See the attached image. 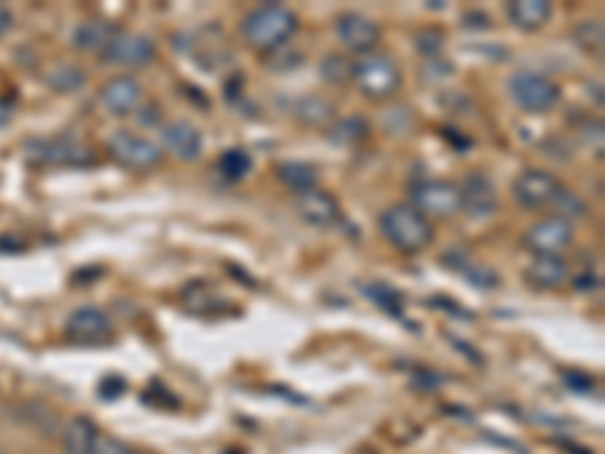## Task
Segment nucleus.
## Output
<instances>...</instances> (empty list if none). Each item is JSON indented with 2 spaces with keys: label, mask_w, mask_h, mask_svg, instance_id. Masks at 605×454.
Wrapping results in <instances>:
<instances>
[{
  "label": "nucleus",
  "mask_w": 605,
  "mask_h": 454,
  "mask_svg": "<svg viewBox=\"0 0 605 454\" xmlns=\"http://www.w3.org/2000/svg\"><path fill=\"white\" fill-rule=\"evenodd\" d=\"M379 230L385 240L391 242L394 249L415 255L424 252L433 242V222L421 215L412 203H394L379 215Z\"/></svg>",
  "instance_id": "obj_1"
},
{
  "label": "nucleus",
  "mask_w": 605,
  "mask_h": 454,
  "mask_svg": "<svg viewBox=\"0 0 605 454\" xmlns=\"http://www.w3.org/2000/svg\"><path fill=\"white\" fill-rule=\"evenodd\" d=\"M240 34L252 49L273 52L297 34V15L288 7L267 3V7H257L252 13H245V18L240 22Z\"/></svg>",
  "instance_id": "obj_2"
},
{
  "label": "nucleus",
  "mask_w": 605,
  "mask_h": 454,
  "mask_svg": "<svg viewBox=\"0 0 605 454\" xmlns=\"http://www.w3.org/2000/svg\"><path fill=\"white\" fill-rule=\"evenodd\" d=\"M352 79L354 86L361 88L366 98L373 100L391 98L396 88H400V71H396V64L388 55H379V52H366V55L354 58Z\"/></svg>",
  "instance_id": "obj_3"
},
{
  "label": "nucleus",
  "mask_w": 605,
  "mask_h": 454,
  "mask_svg": "<svg viewBox=\"0 0 605 454\" xmlns=\"http://www.w3.org/2000/svg\"><path fill=\"white\" fill-rule=\"evenodd\" d=\"M508 94L524 113H549L560 103V86L545 73L521 71L508 79Z\"/></svg>",
  "instance_id": "obj_4"
},
{
  "label": "nucleus",
  "mask_w": 605,
  "mask_h": 454,
  "mask_svg": "<svg viewBox=\"0 0 605 454\" xmlns=\"http://www.w3.org/2000/svg\"><path fill=\"white\" fill-rule=\"evenodd\" d=\"M106 146L115 161H122L125 167H134V171H152L164 161V149L134 130H115Z\"/></svg>",
  "instance_id": "obj_5"
},
{
  "label": "nucleus",
  "mask_w": 605,
  "mask_h": 454,
  "mask_svg": "<svg viewBox=\"0 0 605 454\" xmlns=\"http://www.w3.org/2000/svg\"><path fill=\"white\" fill-rule=\"evenodd\" d=\"M412 206L421 215L433 218H449L464 210L461 188L451 182H421L412 188Z\"/></svg>",
  "instance_id": "obj_6"
},
{
  "label": "nucleus",
  "mask_w": 605,
  "mask_h": 454,
  "mask_svg": "<svg viewBox=\"0 0 605 454\" xmlns=\"http://www.w3.org/2000/svg\"><path fill=\"white\" fill-rule=\"evenodd\" d=\"M576 242V230L569 222L551 215L545 222H535L527 234H524V245L535 252V255H554L560 257V252H566L569 245Z\"/></svg>",
  "instance_id": "obj_7"
},
{
  "label": "nucleus",
  "mask_w": 605,
  "mask_h": 454,
  "mask_svg": "<svg viewBox=\"0 0 605 454\" xmlns=\"http://www.w3.org/2000/svg\"><path fill=\"white\" fill-rule=\"evenodd\" d=\"M157 55L155 43L142 34H127V30H115L110 46L103 49V61L118 64V67H146L152 64Z\"/></svg>",
  "instance_id": "obj_8"
},
{
  "label": "nucleus",
  "mask_w": 605,
  "mask_h": 454,
  "mask_svg": "<svg viewBox=\"0 0 605 454\" xmlns=\"http://www.w3.org/2000/svg\"><path fill=\"white\" fill-rule=\"evenodd\" d=\"M512 191H515V200L521 203L524 210H545L557 198L560 182L549 171H524L512 185Z\"/></svg>",
  "instance_id": "obj_9"
},
{
  "label": "nucleus",
  "mask_w": 605,
  "mask_h": 454,
  "mask_svg": "<svg viewBox=\"0 0 605 454\" xmlns=\"http://www.w3.org/2000/svg\"><path fill=\"white\" fill-rule=\"evenodd\" d=\"M337 37L339 43L345 46L349 52H357V55H366V52H373L376 43H379L381 37V28L373 22V18H366L361 13H342L337 18Z\"/></svg>",
  "instance_id": "obj_10"
},
{
  "label": "nucleus",
  "mask_w": 605,
  "mask_h": 454,
  "mask_svg": "<svg viewBox=\"0 0 605 454\" xmlns=\"http://www.w3.org/2000/svg\"><path fill=\"white\" fill-rule=\"evenodd\" d=\"M100 103L113 115H134L142 106V86L134 76H115L100 88Z\"/></svg>",
  "instance_id": "obj_11"
},
{
  "label": "nucleus",
  "mask_w": 605,
  "mask_h": 454,
  "mask_svg": "<svg viewBox=\"0 0 605 454\" xmlns=\"http://www.w3.org/2000/svg\"><path fill=\"white\" fill-rule=\"evenodd\" d=\"M64 333L76 342H103L106 337H113V321L100 306H79L67 318Z\"/></svg>",
  "instance_id": "obj_12"
},
{
  "label": "nucleus",
  "mask_w": 605,
  "mask_h": 454,
  "mask_svg": "<svg viewBox=\"0 0 605 454\" xmlns=\"http://www.w3.org/2000/svg\"><path fill=\"white\" fill-rule=\"evenodd\" d=\"M164 149H169V155L179 161H198L203 152V137L191 122H173L164 128Z\"/></svg>",
  "instance_id": "obj_13"
},
{
  "label": "nucleus",
  "mask_w": 605,
  "mask_h": 454,
  "mask_svg": "<svg viewBox=\"0 0 605 454\" xmlns=\"http://www.w3.org/2000/svg\"><path fill=\"white\" fill-rule=\"evenodd\" d=\"M297 210L300 215L310 222V225H337L339 222V203L333 194H327V191H318V188H312V191H303L300 200H297Z\"/></svg>",
  "instance_id": "obj_14"
},
{
  "label": "nucleus",
  "mask_w": 605,
  "mask_h": 454,
  "mask_svg": "<svg viewBox=\"0 0 605 454\" xmlns=\"http://www.w3.org/2000/svg\"><path fill=\"white\" fill-rule=\"evenodd\" d=\"M527 282L542 288V291H551V288H560V285L569 279V267H566L564 257L554 255H535L530 264H527Z\"/></svg>",
  "instance_id": "obj_15"
},
{
  "label": "nucleus",
  "mask_w": 605,
  "mask_h": 454,
  "mask_svg": "<svg viewBox=\"0 0 605 454\" xmlns=\"http://www.w3.org/2000/svg\"><path fill=\"white\" fill-rule=\"evenodd\" d=\"M100 440L98 425L85 415H76L67 421L64 433H61V445L67 454H94V445Z\"/></svg>",
  "instance_id": "obj_16"
},
{
  "label": "nucleus",
  "mask_w": 605,
  "mask_h": 454,
  "mask_svg": "<svg viewBox=\"0 0 605 454\" xmlns=\"http://www.w3.org/2000/svg\"><path fill=\"white\" fill-rule=\"evenodd\" d=\"M508 18H512L515 28L521 30L545 28L551 18V3H545V0H515V3H508Z\"/></svg>",
  "instance_id": "obj_17"
},
{
  "label": "nucleus",
  "mask_w": 605,
  "mask_h": 454,
  "mask_svg": "<svg viewBox=\"0 0 605 454\" xmlns=\"http://www.w3.org/2000/svg\"><path fill=\"white\" fill-rule=\"evenodd\" d=\"M37 157L40 161H52V164H88L91 152L71 140H49L37 142Z\"/></svg>",
  "instance_id": "obj_18"
},
{
  "label": "nucleus",
  "mask_w": 605,
  "mask_h": 454,
  "mask_svg": "<svg viewBox=\"0 0 605 454\" xmlns=\"http://www.w3.org/2000/svg\"><path fill=\"white\" fill-rule=\"evenodd\" d=\"M115 28L110 25V22H100V18H88V22H83L79 28H76V34H73V43L79 46V49H85V52H94V55H103V49L110 46V40H113Z\"/></svg>",
  "instance_id": "obj_19"
},
{
  "label": "nucleus",
  "mask_w": 605,
  "mask_h": 454,
  "mask_svg": "<svg viewBox=\"0 0 605 454\" xmlns=\"http://www.w3.org/2000/svg\"><path fill=\"white\" fill-rule=\"evenodd\" d=\"M461 198H464V206H469L472 213L479 215L491 213L493 206H496V194H493L488 176H481V173H472L466 179V191H461Z\"/></svg>",
  "instance_id": "obj_20"
},
{
  "label": "nucleus",
  "mask_w": 605,
  "mask_h": 454,
  "mask_svg": "<svg viewBox=\"0 0 605 454\" xmlns=\"http://www.w3.org/2000/svg\"><path fill=\"white\" fill-rule=\"evenodd\" d=\"M294 115L310 128H330L333 118H337V110H333V103H327L324 98H303L297 100Z\"/></svg>",
  "instance_id": "obj_21"
},
{
  "label": "nucleus",
  "mask_w": 605,
  "mask_h": 454,
  "mask_svg": "<svg viewBox=\"0 0 605 454\" xmlns=\"http://www.w3.org/2000/svg\"><path fill=\"white\" fill-rule=\"evenodd\" d=\"M276 176H279L288 188L300 191V194L315 188V171H312L310 164H300V161H282V164H276Z\"/></svg>",
  "instance_id": "obj_22"
},
{
  "label": "nucleus",
  "mask_w": 605,
  "mask_h": 454,
  "mask_svg": "<svg viewBox=\"0 0 605 454\" xmlns=\"http://www.w3.org/2000/svg\"><path fill=\"white\" fill-rule=\"evenodd\" d=\"M218 171L225 173V179H230V182H240L252 173V155L245 149H230L218 157Z\"/></svg>",
  "instance_id": "obj_23"
},
{
  "label": "nucleus",
  "mask_w": 605,
  "mask_h": 454,
  "mask_svg": "<svg viewBox=\"0 0 605 454\" xmlns=\"http://www.w3.org/2000/svg\"><path fill=\"white\" fill-rule=\"evenodd\" d=\"M46 83L55 91H76L85 83V73L73 64H55L52 71L46 73Z\"/></svg>",
  "instance_id": "obj_24"
},
{
  "label": "nucleus",
  "mask_w": 605,
  "mask_h": 454,
  "mask_svg": "<svg viewBox=\"0 0 605 454\" xmlns=\"http://www.w3.org/2000/svg\"><path fill=\"white\" fill-rule=\"evenodd\" d=\"M576 43L591 52V55H600L603 52V22H581L576 30H572Z\"/></svg>",
  "instance_id": "obj_25"
},
{
  "label": "nucleus",
  "mask_w": 605,
  "mask_h": 454,
  "mask_svg": "<svg viewBox=\"0 0 605 454\" xmlns=\"http://www.w3.org/2000/svg\"><path fill=\"white\" fill-rule=\"evenodd\" d=\"M551 210H557V213H560L557 218H564V222H569V225H572L576 218H581V215L588 213V206L578 200V194H572V191H564V188L557 191V198H554V203H551Z\"/></svg>",
  "instance_id": "obj_26"
},
{
  "label": "nucleus",
  "mask_w": 605,
  "mask_h": 454,
  "mask_svg": "<svg viewBox=\"0 0 605 454\" xmlns=\"http://www.w3.org/2000/svg\"><path fill=\"white\" fill-rule=\"evenodd\" d=\"M364 134H366L364 118H345V122L333 125V140L345 142V146H352V142L364 140Z\"/></svg>",
  "instance_id": "obj_27"
},
{
  "label": "nucleus",
  "mask_w": 605,
  "mask_h": 454,
  "mask_svg": "<svg viewBox=\"0 0 605 454\" xmlns=\"http://www.w3.org/2000/svg\"><path fill=\"white\" fill-rule=\"evenodd\" d=\"M373 300H379L385 310H391V313H403V303H400V294H394V291H388V288H381V285H376L373 288V294H369Z\"/></svg>",
  "instance_id": "obj_28"
},
{
  "label": "nucleus",
  "mask_w": 605,
  "mask_h": 454,
  "mask_svg": "<svg viewBox=\"0 0 605 454\" xmlns=\"http://www.w3.org/2000/svg\"><path fill=\"white\" fill-rule=\"evenodd\" d=\"M94 454H134V452H130L127 442L115 440V437H100L98 445H94Z\"/></svg>",
  "instance_id": "obj_29"
},
{
  "label": "nucleus",
  "mask_w": 605,
  "mask_h": 454,
  "mask_svg": "<svg viewBox=\"0 0 605 454\" xmlns=\"http://www.w3.org/2000/svg\"><path fill=\"white\" fill-rule=\"evenodd\" d=\"M339 67L345 71V67H352V64H345L342 58H330V61H324V79H330L333 86H339V83L345 79V73H339Z\"/></svg>",
  "instance_id": "obj_30"
},
{
  "label": "nucleus",
  "mask_w": 605,
  "mask_h": 454,
  "mask_svg": "<svg viewBox=\"0 0 605 454\" xmlns=\"http://www.w3.org/2000/svg\"><path fill=\"white\" fill-rule=\"evenodd\" d=\"M596 128H584V140H588V146H596V152H603V128H600V122H593Z\"/></svg>",
  "instance_id": "obj_31"
},
{
  "label": "nucleus",
  "mask_w": 605,
  "mask_h": 454,
  "mask_svg": "<svg viewBox=\"0 0 605 454\" xmlns=\"http://www.w3.org/2000/svg\"><path fill=\"white\" fill-rule=\"evenodd\" d=\"M566 384H578V388H581V394H591V391H593L591 379H584V376H576V373H566Z\"/></svg>",
  "instance_id": "obj_32"
},
{
  "label": "nucleus",
  "mask_w": 605,
  "mask_h": 454,
  "mask_svg": "<svg viewBox=\"0 0 605 454\" xmlns=\"http://www.w3.org/2000/svg\"><path fill=\"white\" fill-rule=\"evenodd\" d=\"M10 28H13V13L7 7H0V37H7Z\"/></svg>",
  "instance_id": "obj_33"
}]
</instances>
